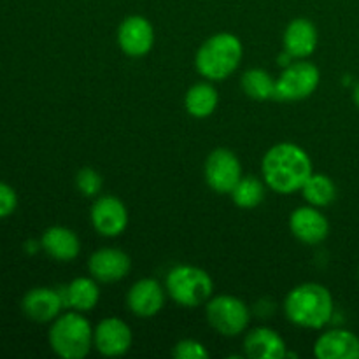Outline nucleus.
<instances>
[{"label": "nucleus", "mask_w": 359, "mask_h": 359, "mask_svg": "<svg viewBox=\"0 0 359 359\" xmlns=\"http://www.w3.org/2000/svg\"><path fill=\"white\" fill-rule=\"evenodd\" d=\"M265 184L280 195L302 191L312 172V161L307 151L291 142L276 144L266 151L262 163Z\"/></svg>", "instance_id": "obj_1"}, {"label": "nucleus", "mask_w": 359, "mask_h": 359, "mask_svg": "<svg viewBox=\"0 0 359 359\" xmlns=\"http://www.w3.org/2000/svg\"><path fill=\"white\" fill-rule=\"evenodd\" d=\"M333 298L325 286L305 283L287 293L284 300V314L287 321L302 328L319 330L333 318Z\"/></svg>", "instance_id": "obj_2"}, {"label": "nucleus", "mask_w": 359, "mask_h": 359, "mask_svg": "<svg viewBox=\"0 0 359 359\" xmlns=\"http://www.w3.org/2000/svg\"><path fill=\"white\" fill-rule=\"evenodd\" d=\"M242 53L244 49L241 39L228 32H221L200 46L195 58L196 70L209 81H223L237 70Z\"/></svg>", "instance_id": "obj_3"}, {"label": "nucleus", "mask_w": 359, "mask_h": 359, "mask_svg": "<svg viewBox=\"0 0 359 359\" xmlns=\"http://www.w3.org/2000/svg\"><path fill=\"white\" fill-rule=\"evenodd\" d=\"M48 339L60 358L83 359L93 347V328L79 312H67L51 323Z\"/></svg>", "instance_id": "obj_4"}, {"label": "nucleus", "mask_w": 359, "mask_h": 359, "mask_svg": "<svg viewBox=\"0 0 359 359\" xmlns=\"http://www.w3.org/2000/svg\"><path fill=\"white\" fill-rule=\"evenodd\" d=\"M167 293L181 307H200L212 297L214 284L205 270L193 265H179L168 272Z\"/></svg>", "instance_id": "obj_5"}, {"label": "nucleus", "mask_w": 359, "mask_h": 359, "mask_svg": "<svg viewBox=\"0 0 359 359\" xmlns=\"http://www.w3.org/2000/svg\"><path fill=\"white\" fill-rule=\"evenodd\" d=\"M205 312L209 325L224 337L241 335L248 328L249 319H251L248 305L241 298L230 297V294L210 298L207 302Z\"/></svg>", "instance_id": "obj_6"}, {"label": "nucleus", "mask_w": 359, "mask_h": 359, "mask_svg": "<svg viewBox=\"0 0 359 359\" xmlns=\"http://www.w3.org/2000/svg\"><path fill=\"white\" fill-rule=\"evenodd\" d=\"M321 83L319 69L311 62L290 63L276 79V97L277 100H304L311 97L318 90Z\"/></svg>", "instance_id": "obj_7"}, {"label": "nucleus", "mask_w": 359, "mask_h": 359, "mask_svg": "<svg viewBox=\"0 0 359 359\" xmlns=\"http://www.w3.org/2000/svg\"><path fill=\"white\" fill-rule=\"evenodd\" d=\"M205 181L216 193L230 195L231 189L242 179V167L238 158L230 149L217 147L205 161Z\"/></svg>", "instance_id": "obj_8"}, {"label": "nucleus", "mask_w": 359, "mask_h": 359, "mask_svg": "<svg viewBox=\"0 0 359 359\" xmlns=\"http://www.w3.org/2000/svg\"><path fill=\"white\" fill-rule=\"evenodd\" d=\"M93 346L107 358L123 356L132 347L130 326L119 318L102 319L93 330Z\"/></svg>", "instance_id": "obj_9"}, {"label": "nucleus", "mask_w": 359, "mask_h": 359, "mask_svg": "<svg viewBox=\"0 0 359 359\" xmlns=\"http://www.w3.org/2000/svg\"><path fill=\"white\" fill-rule=\"evenodd\" d=\"M91 224L104 237H118L128 224L126 205L116 196H100L91 207Z\"/></svg>", "instance_id": "obj_10"}, {"label": "nucleus", "mask_w": 359, "mask_h": 359, "mask_svg": "<svg viewBox=\"0 0 359 359\" xmlns=\"http://www.w3.org/2000/svg\"><path fill=\"white\" fill-rule=\"evenodd\" d=\"M118 44L125 55L140 58L153 49L154 30L144 16H130L118 28Z\"/></svg>", "instance_id": "obj_11"}, {"label": "nucleus", "mask_w": 359, "mask_h": 359, "mask_svg": "<svg viewBox=\"0 0 359 359\" xmlns=\"http://www.w3.org/2000/svg\"><path fill=\"white\" fill-rule=\"evenodd\" d=\"M88 269H90L91 277L98 283H118L123 277L128 276L132 262H130V256L121 249L104 248L90 256Z\"/></svg>", "instance_id": "obj_12"}, {"label": "nucleus", "mask_w": 359, "mask_h": 359, "mask_svg": "<svg viewBox=\"0 0 359 359\" xmlns=\"http://www.w3.org/2000/svg\"><path fill=\"white\" fill-rule=\"evenodd\" d=\"M65 307L60 290L34 287L21 300V311L34 323H53Z\"/></svg>", "instance_id": "obj_13"}, {"label": "nucleus", "mask_w": 359, "mask_h": 359, "mask_svg": "<svg viewBox=\"0 0 359 359\" xmlns=\"http://www.w3.org/2000/svg\"><path fill=\"white\" fill-rule=\"evenodd\" d=\"M290 228L304 244H321L330 233V223L319 207H298L290 216Z\"/></svg>", "instance_id": "obj_14"}, {"label": "nucleus", "mask_w": 359, "mask_h": 359, "mask_svg": "<svg viewBox=\"0 0 359 359\" xmlns=\"http://www.w3.org/2000/svg\"><path fill=\"white\" fill-rule=\"evenodd\" d=\"M128 309L139 318H153L163 309L165 290L154 279H140L126 294Z\"/></svg>", "instance_id": "obj_15"}, {"label": "nucleus", "mask_w": 359, "mask_h": 359, "mask_svg": "<svg viewBox=\"0 0 359 359\" xmlns=\"http://www.w3.org/2000/svg\"><path fill=\"white\" fill-rule=\"evenodd\" d=\"M318 359H359V337L349 330H330L314 344Z\"/></svg>", "instance_id": "obj_16"}, {"label": "nucleus", "mask_w": 359, "mask_h": 359, "mask_svg": "<svg viewBox=\"0 0 359 359\" xmlns=\"http://www.w3.org/2000/svg\"><path fill=\"white\" fill-rule=\"evenodd\" d=\"M318 28L311 20L298 18L287 25L284 32V51L293 58H307L318 48Z\"/></svg>", "instance_id": "obj_17"}, {"label": "nucleus", "mask_w": 359, "mask_h": 359, "mask_svg": "<svg viewBox=\"0 0 359 359\" xmlns=\"http://www.w3.org/2000/svg\"><path fill=\"white\" fill-rule=\"evenodd\" d=\"M244 353L251 359H283L286 358V344L272 328H256L245 337Z\"/></svg>", "instance_id": "obj_18"}, {"label": "nucleus", "mask_w": 359, "mask_h": 359, "mask_svg": "<svg viewBox=\"0 0 359 359\" xmlns=\"http://www.w3.org/2000/svg\"><path fill=\"white\" fill-rule=\"evenodd\" d=\"M41 248L46 255L58 262H72L79 256L81 242L72 230L65 226H51L42 233Z\"/></svg>", "instance_id": "obj_19"}, {"label": "nucleus", "mask_w": 359, "mask_h": 359, "mask_svg": "<svg viewBox=\"0 0 359 359\" xmlns=\"http://www.w3.org/2000/svg\"><path fill=\"white\" fill-rule=\"evenodd\" d=\"M60 294L63 298L65 307H72L77 312H88L98 304L100 290L93 277H77L69 286L62 287Z\"/></svg>", "instance_id": "obj_20"}, {"label": "nucleus", "mask_w": 359, "mask_h": 359, "mask_svg": "<svg viewBox=\"0 0 359 359\" xmlns=\"http://www.w3.org/2000/svg\"><path fill=\"white\" fill-rule=\"evenodd\" d=\"M217 102L219 97L216 88L210 83H198L186 93V111L195 118H207L216 111Z\"/></svg>", "instance_id": "obj_21"}, {"label": "nucleus", "mask_w": 359, "mask_h": 359, "mask_svg": "<svg viewBox=\"0 0 359 359\" xmlns=\"http://www.w3.org/2000/svg\"><path fill=\"white\" fill-rule=\"evenodd\" d=\"M302 195L311 205L328 207L337 198V186L328 175L312 174L302 188Z\"/></svg>", "instance_id": "obj_22"}, {"label": "nucleus", "mask_w": 359, "mask_h": 359, "mask_svg": "<svg viewBox=\"0 0 359 359\" xmlns=\"http://www.w3.org/2000/svg\"><path fill=\"white\" fill-rule=\"evenodd\" d=\"M242 90L255 100L276 97V79L263 69H251L242 76Z\"/></svg>", "instance_id": "obj_23"}, {"label": "nucleus", "mask_w": 359, "mask_h": 359, "mask_svg": "<svg viewBox=\"0 0 359 359\" xmlns=\"http://www.w3.org/2000/svg\"><path fill=\"white\" fill-rule=\"evenodd\" d=\"M231 200L241 209H256L265 198V184L258 177H242L231 189Z\"/></svg>", "instance_id": "obj_24"}, {"label": "nucleus", "mask_w": 359, "mask_h": 359, "mask_svg": "<svg viewBox=\"0 0 359 359\" xmlns=\"http://www.w3.org/2000/svg\"><path fill=\"white\" fill-rule=\"evenodd\" d=\"M76 186L83 195L97 196L102 189V177L93 168H83L76 175Z\"/></svg>", "instance_id": "obj_25"}, {"label": "nucleus", "mask_w": 359, "mask_h": 359, "mask_svg": "<svg viewBox=\"0 0 359 359\" xmlns=\"http://www.w3.org/2000/svg\"><path fill=\"white\" fill-rule=\"evenodd\" d=\"M174 358L177 359H207L209 351L196 340H181L174 347Z\"/></svg>", "instance_id": "obj_26"}, {"label": "nucleus", "mask_w": 359, "mask_h": 359, "mask_svg": "<svg viewBox=\"0 0 359 359\" xmlns=\"http://www.w3.org/2000/svg\"><path fill=\"white\" fill-rule=\"evenodd\" d=\"M18 195L13 186L0 181V219H6L16 210Z\"/></svg>", "instance_id": "obj_27"}, {"label": "nucleus", "mask_w": 359, "mask_h": 359, "mask_svg": "<svg viewBox=\"0 0 359 359\" xmlns=\"http://www.w3.org/2000/svg\"><path fill=\"white\" fill-rule=\"evenodd\" d=\"M353 98H354V104L359 107V83L356 84V88H354V93H353Z\"/></svg>", "instance_id": "obj_28"}]
</instances>
